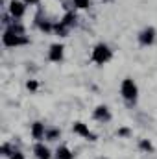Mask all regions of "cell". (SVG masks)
<instances>
[{
	"label": "cell",
	"mask_w": 157,
	"mask_h": 159,
	"mask_svg": "<svg viewBox=\"0 0 157 159\" xmlns=\"http://www.w3.org/2000/svg\"><path fill=\"white\" fill-rule=\"evenodd\" d=\"M117 133L120 135V137H128V135H129L131 131H129V128H120V129H118Z\"/></svg>",
	"instance_id": "cell-21"
},
{
	"label": "cell",
	"mask_w": 157,
	"mask_h": 159,
	"mask_svg": "<svg viewBox=\"0 0 157 159\" xmlns=\"http://www.w3.org/2000/svg\"><path fill=\"white\" fill-rule=\"evenodd\" d=\"M72 131H74L76 135H79V137L87 139V141H92V143L98 139V137H96V135H94V133L89 129V126H87V124H83V122H79V120L72 124Z\"/></svg>",
	"instance_id": "cell-5"
},
{
	"label": "cell",
	"mask_w": 157,
	"mask_h": 159,
	"mask_svg": "<svg viewBox=\"0 0 157 159\" xmlns=\"http://www.w3.org/2000/svg\"><path fill=\"white\" fill-rule=\"evenodd\" d=\"M120 94L124 100L128 102H137V96H139V87L137 83L131 78H124L122 83H120Z\"/></svg>",
	"instance_id": "cell-2"
},
{
	"label": "cell",
	"mask_w": 157,
	"mask_h": 159,
	"mask_svg": "<svg viewBox=\"0 0 157 159\" xmlns=\"http://www.w3.org/2000/svg\"><path fill=\"white\" fill-rule=\"evenodd\" d=\"M7 30H11V32H15V34H19V35H24V28H22V24H19L17 20H13L9 26H7Z\"/></svg>",
	"instance_id": "cell-16"
},
{
	"label": "cell",
	"mask_w": 157,
	"mask_h": 159,
	"mask_svg": "<svg viewBox=\"0 0 157 159\" xmlns=\"http://www.w3.org/2000/svg\"><path fill=\"white\" fill-rule=\"evenodd\" d=\"M9 159H24V154H22V152H19V150H15V152L9 156Z\"/></svg>",
	"instance_id": "cell-22"
},
{
	"label": "cell",
	"mask_w": 157,
	"mask_h": 159,
	"mask_svg": "<svg viewBox=\"0 0 157 159\" xmlns=\"http://www.w3.org/2000/svg\"><path fill=\"white\" fill-rule=\"evenodd\" d=\"M69 30H70V28H67L61 20H59L57 24H54V32H56L57 35H61V37H67V35H69Z\"/></svg>",
	"instance_id": "cell-14"
},
{
	"label": "cell",
	"mask_w": 157,
	"mask_h": 159,
	"mask_svg": "<svg viewBox=\"0 0 157 159\" xmlns=\"http://www.w3.org/2000/svg\"><path fill=\"white\" fill-rule=\"evenodd\" d=\"M59 135H61V129H57V128H52V129H46V135H44V139H46V141H56V139H59Z\"/></svg>",
	"instance_id": "cell-15"
},
{
	"label": "cell",
	"mask_w": 157,
	"mask_h": 159,
	"mask_svg": "<svg viewBox=\"0 0 157 159\" xmlns=\"http://www.w3.org/2000/svg\"><path fill=\"white\" fill-rule=\"evenodd\" d=\"M26 6H28V4H24L22 0H11V2H9L7 11H9V15L13 17V20L24 17V13H26Z\"/></svg>",
	"instance_id": "cell-4"
},
{
	"label": "cell",
	"mask_w": 157,
	"mask_h": 159,
	"mask_svg": "<svg viewBox=\"0 0 157 159\" xmlns=\"http://www.w3.org/2000/svg\"><path fill=\"white\" fill-rule=\"evenodd\" d=\"M13 152H15V150H11V146H9L7 143H4V144L0 146V156H4V157H9Z\"/></svg>",
	"instance_id": "cell-18"
},
{
	"label": "cell",
	"mask_w": 157,
	"mask_h": 159,
	"mask_svg": "<svg viewBox=\"0 0 157 159\" xmlns=\"http://www.w3.org/2000/svg\"><path fill=\"white\" fill-rule=\"evenodd\" d=\"M26 89H28V91H32V93H35V91L39 89V81H37V80H28Z\"/></svg>",
	"instance_id": "cell-20"
},
{
	"label": "cell",
	"mask_w": 157,
	"mask_h": 159,
	"mask_svg": "<svg viewBox=\"0 0 157 159\" xmlns=\"http://www.w3.org/2000/svg\"><path fill=\"white\" fill-rule=\"evenodd\" d=\"M154 41H155V30L150 26V28H144L141 34H139V43L142 44V46H150V44H154Z\"/></svg>",
	"instance_id": "cell-7"
},
{
	"label": "cell",
	"mask_w": 157,
	"mask_h": 159,
	"mask_svg": "<svg viewBox=\"0 0 157 159\" xmlns=\"http://www.w3.org/2000/svg\"><path fill=\"white\" fill-rule=\"evenodd\" d=\"M56 159H74V154L70 152V148L67 146H59L56 152Z\"/></svg>",
	"instance_id": "cell-12"
},
{
	"label": "cell",
	"mask_w": 157,
	"mask_h": 159,
	"mask_svg": "<svg viewBox=\"0 0 157 159\" xmlns=\"http://www.w3.org/2000/svg\"><path fill=\"white\" fill-rule=\"evenodd\" d=\"M22 2H24V4H28V6H32V4H37L39 0H22Z\"/></svg>",
	"instance_id": "cell-23"
},
{
	"label": "cell",
	"mask_w": 157,
	"mask_h": 159,
	"mask_svg": "<svg viewBox=\"0 0 157 159\" xmlns=\"http://www.w3.org/2000/svg\"><path fill=\"white\" fill-rule=\"evenodd\" d=\"M92 119L94 120H111V113H109V107L107 106H98L92 113Z\"/></svg>",
	"instance_id": "cell-9"
},
{
	"label": "cell",
	"mask_w": 157,
	"mask_h": 159,
	"mask_svg": "<svg viewBox=\"0 0 157 159\" xmlns=\"http://www.w3.org/2000/svg\"><path fill=\"white\" fill-rule=\"evenodd\" d=\"M76 20H78V17H76V13H74V11H67V13L63 15V19H61V22H63L67 28L76 26Z\"/></svg>",
	"instance_id": "cell-11"
},
{
	"label": "cell",
	"mask_w": 157,
	"mask_h": 159,
	"mask_svg": "<svg viewBox=\"0 0 157 159\" xmlns=\"http://www.w3.org/2000/svg\"><path fill=\"white\" fill-rule=\"evenodd\" d=\"M72 2H74V6L78 9H87L91 6V0H72Z\"/></svg>",
	"instance_id": "cell-19"
},
{
	"label": "cell",
	"mask_w": 157,
	"mask_h": 159,
	"mask_svg": "<svg viewBox=\"0 0 157 159\" xmlns=\"http://www.w3.org/2000/svg\"><path fill=\"white\" fill-rule=\"evenodd\" d=\"M111 57H113V52H111V48H109L105 43H98V44L92 48V54H91V61H92V63H96V65H105Z\"/></svg>",
	"instance_id": "cell-1"
},
{
	"label": "cell",
	"mask_w": 157,
	"mask_h": 159,
	"mask_svg": "<svg viewBox=\"0 0 157 159\" xmlns=\"http://www.w3.org/2000/svg\"><path fill=\"white\" fill-rule=\"evenodd\" d=\"M34 154H35V157H37V159H50V157H52L50 148H48V146H44L43 143H37V144L34 146Z\"/></svg>",
	"instance_id": "cell-10"
},
{
	"label": "cell",
	"mask_w": 157,
	"mask_h": 159,
	"mask_svg": "<svg viewBox=\"0 0 157 159\" xmlns=\"http://www.w3.org/2000/svg\"><path fill=\"white\" fill-rule=\"evenodd\" d=\"M30 39L26 37V35H19V34H15V32H11V30H6L4 34H2V44L6 46V48H15V46H22V44H28Z\"/></svg>",
	"instance_id": "cell-3"
},
{
	"label": "cell",
	"mask_w": 157,
	"mask_h": 159,
	"mask_svg": "<svg viewBox=\"0 0 157 159\" xmlns=\"http://www.w3.org/2000/svg\"><path fill=\"white\" fill-rule=\"evenodd\" d=\"M104 2H111V0H104Z\"/></svg>",
	"instance_id": "cell-24"
},
{
	"label": "cell",
	"mask_w": 157,
	"mask_h": 159,
	"mask_svg": "<svg viewBox=\"0 0 157 159\" xmlns=\"http://www.w3.org/2000/svg\"><path fill=\"white\" fill-rule=\"evenodd\" d=\"M37 28H39L41 32H44V34L54 32V24L50 20H46V19H37Z\"/></svg>",
	"instance_id": "cell-13"
},
{
	"label": "cell",
	"mask_w": 157,
	"mask_h": 159,
	"mask_svg": "<svg viewBox=\"0 0 157 159\" xmlns=\"http://www.w3.org/2000/svg\"><path fill=\"white\" fill-rule=\"evenodd\" d=\"M63 54H65V46L61 43H54L50 46V50H48V59L52 63H59L63 59Z\"/></svg>",
	"instance_id": "cell-6"
},
{
	"label": "cell",
	"mask_w": 157,
	"mask_h": 159,
	"mask_svg": "<svg viewBox=\"0 0 157 159\" xmlns=\"http://www.w3.org/2000/svg\"><path fill=\"white\" fill-rule=\"evenodd\" d=\"M139 148L144 150V152H154V144H152L148 139H141V141H139Z\"/></svg>",
	"instance_id": "cell-17"
},
{
	"label": "cell",
	"mask_w": 157,
	"mask_h": 159,
	"mask_svg": "<svg viewBox=\"0 0 157 159\" xmlns=\"http://www.w3.org/2000/svg\"><path fill=\"white\" fill-rule=\"evenodd\" d=\"M30 133H32V139H35L37 143H41V141L44 139V135H46V128H44V124H43L41 120H35V122L32 124Z\"/></svg>",
	"instance_id": "cell-8"
}]
</instances>
